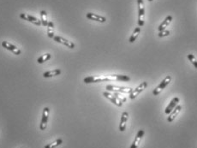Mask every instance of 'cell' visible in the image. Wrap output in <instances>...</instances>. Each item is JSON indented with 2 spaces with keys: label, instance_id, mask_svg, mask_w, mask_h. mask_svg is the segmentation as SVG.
Listing matches in <instances>:
<instances>
[{
  "label": "cell",
  "instance_id": "obj_1",
  "mask_svg": "<svg viewBox=\"0 0 197 148\" xmlns=\"http://www.w3.org/2000/svg\"><path fill=\"white\" fill-rule=\"evenodd\" d=\"M130 81L131 78L127 75L121 74H110V75H97V76H88L84 78L83 81L85 83H96V82H104V81Z\"/></svg>",
  "mask_w": 197,
  "mask_h": 148
},
{
  "label": "cell",
  "instance_id": "obj_2",
  "mask_svg": "<svg viewBox=\"0 0 197 148\" xmlns=\"http://www.w3.org/2000/svg\"><path fill=\"white\" fill-rule=\"evenodd\" d=\"M137 4H138V25L139 27H142L144 25V16H145L143 0H137Z\"/></svg>",
  "mask_w": 197,
  "mask_h": 148
},
{
  "label": "cell",
  "instance_id": "obj_3",
  "mask_svg": "<svg viewBox=\"0 0 197 148\" xmlns=\"http://www.w3.org/2000/svg\"><path fill=\"white\" fill-rule=\"evenodd\" d=\"M170 81H171V76H170V75H167L166 77L165 78L164 80L161 81L160 84L159 85L157 88H155L154 91H153V94H154V96H157V95L160 94L161 92L163 91L165 88H166L167 85L169 84Z\"/></svg>",
  "mask_w": 197,
  "mask_h": 148
},
{
  "label": "cell",
  "instance_id": "obj_4",
  "mask_svg": "<svg viewBox=\"0 0 197 148\" xmlns=\"http://www.w3.org/2000/svg\"><path fill=\"white\" fill-rule=\"evenodd\" d=\"M106 90L108 92H114V93H131L133 89L131 88H124V87H116V86H106Z\"/></svg>",
  "mask_w": 197,
  "mask_h": 148
},
{
  "label": "cell",
  "instance_id": "obj_5",
  "mask_svg": "<svg viewBox=\"0 0 197 148\" xmlns=\"http://www.w3.org/2000/svg\"><path fill=\"white\" fill-rule=\"evenodd\" d=\"M147 81H143V82H141L138 87H137L135 90L131 92V93H130V96H129V98H131V99H135V98H136L138 95L140 94V93L142 91L145 90V88H147Z\"/></svg>",
  "mask_w": 197,
  "mask_h": 148
},
{
  "label": "cell",
  "instance_id": "obj_6",
  "mask_svg": "<svg viewBox=\"0 0 197 148\" xmlns=\"http://www.w3.org/2000/svg\"><path fill=\"white\" fill-rule=\"evenodd\" d=\"M49 108L46 107L44 108L43 114H42V119H41V122L40 124V128L41 130H45L47 128V122H48V118H49Z\"/></svg>",
  "mask_w": 197,
  "mask_h": 148
},
{
  "label": "cell",
  "instance_id": "obj_7",
  "mask_svg": "<svg viewBox=\"0 0 197 148\" xmlns=\"http://www.w3.org/2000/svg\"><path fill=\"white\" fill-rule=\"evenodd\" d=\"M20 17L22 20H26L27 21H29V22H32V23H33L34 25H36V26H40V25H41V21L39 20V19H37L36 17H32V16L28 15V14L22 13L20 15Z\"/></svg>",
  "mask_w": 197,
  "mask_h": 148
},
{
  "label": "cell",
  "instance_id": "obj_8",
  "mask_svg": "<svg viewBox=\"0 0 197 148\" xmlns=\"http://www.w3.org/2000/svg\"><path fill=\"white\" fill-rule=\"evenodd\" d=\"M53 40L57 43H60V44H63L64 45L67 46V47L70 48V49H73L75 48V44L71 41H68L66 39H64L63 37H60V36H54Z\"/></svg>",
  "mask_w": 197,
  "mask_h": 148
},
{
  "label": "cell",
  "instance_id": "obj_9",
  "mask_svg": "<svg viewBox=\"0 0 197 148\" xmlns=\"http://www.w3.org/2000/svg\"><path fill=\"white\" fill-rule=\"evenodd\" d=\"M2 46L5 48V49H7V50H10L11 52H13V53L16 54V55H20L21 54L20 49H18L17 47H16L14 45L10 44V42H8V41H3V42H2Z\"/></svg>",
  "mask_w": 197,
  "mask_h": 148
},
{
  "label": "cell",
  "instance_id": "obj_10",
  "mask_svg": "<svg viewBox=\"0 0 197 148\" xmlns=\"http://www.w3.org/2000/svg\"><path fill=\"white\" fill-rule=\"evenodd\" d=\"M179 98H177V97H175V98H172V100L170 101V103L168 104V106L166 107V109L165 110V113L166 115H169L171 112V111H173L174 109L176 108L177 105H178V103H179Z\"/></svg>",
  "mask_w": 197,
  "mask_h": 148
},
{
  "label": "cell",
  "instance_id": "obj_11",
  "mask_svg": "<svg viewBox=\"0 0 197 148\" xmlns=\"http://www.w3.org/2000/svg\"><path fill=\"white\" fill-rule=\"evenodd\" d=\"M181 110H182V106L181 105H177L176 108L174 109L173 111L170 112L169 116H168V117H167V121L169 122H172L176 119L178 114L180 113Z\"/></svg>",
  "mask_w": 197,
  "mask_h": 148
},
{
  "label": "cell",
  "instance_id": "obj_12",
  "mask_svg": "<svg viewBox=\"0 0 197 148\" xmlns=\"http://www.w3.org/2000/svg\"><path fill=\"white\" fill-rule=\"evenodd\" d=\"M144 134H145V132H144L143 129L139 130V132L137 133L136 136H135V141L132 143V145L131 146V148H138L140 141H141V139L144 136Z\"/></svg>",
  "mask_w": 197,
  "mask_h": 148
},
{
  "label": "cell",
  "instance_id": "obj_13",
  "mask_svg": "<svg viewBox=\"0 0 197 148\" xmlns=\"http://www.w3.org/2000/svg\"><path fill=\"white\" fill-rule=\"evenodd\" d=\"M128 118H129V113L124 111V113L122 114V117H121V121L120 124H119V130L121 132H124L126 128V123H127Z\"/></svg>",
  "mask_w": 197,
  "mask_h": 148
},
{
  "label": "cell",
  "instance_id": "obj_14",
  "mask_svg": "<svg viewBox=\"0 0 197 148\" xmlns=\"http://www.w3.org/2000/svg\"><path fill=\"white\" fill-rule=\"evenodd\" d=\"M103 95L106 97V98H108L109 100L111 101V102H112L115 105H117V106H119V107H121L122 105H123V103H121V102H119V101L117 100V98H115L114 97V95L113 94H111V93H110L109 92L106 91V92H104L103 93Z\"/></svg>",
  "mask_w": 197,
  "mask_h": 148
},
{
  "label": "cell",
  "instance_id": "obj_15",
  "mask_svg": "<svg viewBox=\"0 0 197 148\" xmlns=\"http://www.w3.org/2000/svg\"><path fill=\"white\" fill-rule=\"evenodd\" d=\"M87 18H88L89 20L96 21H99V22H102V23L106 21V17H101V16H99V15H96V14H94V13H87Z\"/></svg>",
  "mask_w": 197,
  "mask_h": 148
},
{
  "label": "cell",
  "instance_id": "obj_16",
  "mask_svg": "<svg viewBox=\"0 0 197 148\" xmlns=\"http://www.w3.org/2000/svg\"><path fill=\"white\" fill-rule=\"evenodd\" d=\"M171 21H172V17L171 16H167L166 18L163 21V22L160 25V27H158V31L160 32V31L165 30L166 28V27H168V25L171 22Z\"/></svg>",
  "mask_w": 197,
  "mask_h": 148
},
{
  "label": "cell",
  "instance_id": "obj_17",
  "mask_svg": "<svg viewBox=\"0 0 197 148\" xmlns=\"http://www.w3.org/2000/svg\"><path fill=\"white\" fill-rule=\"evenodd\" d=\"M60 74H61L60 69H54V70L45 72V73L43 74V76L45 78H49V77H52V76H57V75H59Z\"/></svg>",
  "mask_w": 197,
  "mask_h": 148
},
{
  "label": "cell",
  "instance_id": "obj_18",
  "mask_svg": "<svg viewBox=\"0 0 197 148\" xmlns=\"http://www.w3.org/2000/svg\"><path fill=\"white\" fill-rule=\"evenodd\" d=\"M140 27H135V29L134 30L132 35H131V38L129 39V42H130V43H133L134 41L136 40L137 37H138V35H139V34H140Z\"/></svg>",
  "mask_w": 197,
  "mask_h": 148
},
{
  "label": "cell",
  "instance_id": "obj_19",
  "mask_svg": "<svg viewBox=\"0 0 197 148\" xmlns=\"http://www.w3.org/2000/svg\"><path fill=\"white\" fill-rule=\"evenodd\" d=\"M47 34H48V37L49 38H54V32H53V28H54V24L52 21H48V24H47Z\"/></svg>",
  "mask_w": 197,
  "mask_h": 148
},
{
  "label": "cell",
  "instance_id": "obj_20",
  "mask_svg": "<svg viewBox=\"0 0 197 148\" xmlns=\"http://www.w3.org/2000/svg\"><path fill=\"white\" fill-rule=\"evenodd\" d=\"M40 21H41V24L45 26V27H47V24H48V20H47V12L45 10H41L40 11Z\"/></svg>",
  "mask_w": 197,
  "mask_h": 148
},
{
  "label": "cell",
  "instance_id": "obj_21",
  "mask_svg": "<svg viewBox=\"0 0 197 148\" xmlns=\"http://www.w3.org/2000/svg\"><path fill=\"white\" fill-rule=\"evenodd\" d=\"M51 57H52V55L50 53H46L42 55L41 57H40L38 59H37V62L39 63V64H43L45 63L46 61H48L50 59Z\"/></svg>",
  "mask_w": 197,
  "mask_h": 148
},
{
  "label": "cell",
  "instance_id": "obj_22",
  "mask_svg": "<svg viewBox=\"0 0 197 148\" xmlns=\"http://www.w3.org/2000/svg\"><path fill=\"white\" fill-rule=\"evenodd\" d=\"M62 143H63V141H62L61 139H57V140H56V141L52 142V143H50V144H48V145L45 146V147L44 148H56L57 146L61 145Z\"/></svg>",
  "mask_w": 197,
  "mask_h": 148
},
{
  "label": "cell",
  "instance_id": "obj_23",
  "mask_svg": "<svg viewBox=\"0 0 197 148\" xmlns=\"http://www.w3.org/2000/svg\"><path fill=\"white\" fill-rule=\"evenodd\" d=\"M188 58H189V60L190 61L192 64L194 65L195 68H196L197 69V60L195 59V57L193 54H188Z\"/></svg>",
  "mask_w": 197,
  "mask_h": 148
},
{
  "label": "cell",
  "instance_id": "obj_24",
  "mask_svg": "<svg viewBox=\"0 0 197 148\" xmlns=\"http://www.w3.org/2000/svg\"><path fill=\"white\" fill-rule=\"evenodd\" d=\"M170 30H166V29H165V30L159 32L158 36H159L160 38H163V37H165V36H168V35L170 34Z\"/></svg>",
  "mask_w": 197,
  "mask_h": 148
},
{
  "label": "cell",
  "instance_id": "obj_25",
  "mask_svg": "<svg viewBox=\"0 0 197 148\" xmlns=\"http://www.w3.org/2000/svg\"><path fill=\"white\" fill-rule=\"evenodd\" d=\"M113 95H114V97L117 98V100L119 101V102H121V103H124V102L126 101V98H124V97H121V96H119V94H117V93H114Z\"/></svg>",
  "mask_w": 197,
  "mask_h": 148
},
{
  "label": "cell",
  "instance_id": "obj_26",
  "mask_svg": "<svg viewBox=\"0 0 197 148\" xmlns=\"http://www.w3.org/2000/svg\"><path fill=\"white\" fill-rule=\"evenodd\" d=\"M148 1H150V2H152V1H153V0H148Z\"/></svg>",
  "mask_w": 197,
  "mask_h": 148
}]
</instances>
